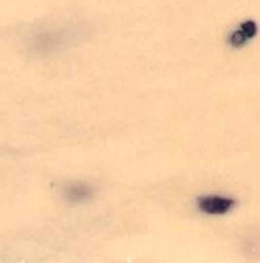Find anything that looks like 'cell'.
I'll return each instance as SVG.
<instances>
[{
  "label": "cell",
  "mask_w": 260,
  "mask_h": 263,
  "mask_svg": "<svg viewBox=\"0 0 260 263\" xmlns=\"http://www.w3.org/2000/svg\"><path fill=\"white\" fill-rule=\"evenodd\" d=\"M237 205V201L225 195H204L196 201V207L201 213L209 216H222L230 213Z\"/></svg>",
  "instance_id": "1"
},
{
  "label": "cell",
  "mask_w": 260,
  "mask_h": 263,
  "mask_svg": "<svg viewBox=\"0 0 260 263\" xmlns=\"http://www.w3.org/2000/svg\"><path fill=\"white\" fill-rule=\"evenodd\" d=\"M95 193H96V187L84 181H72L63 187V198L72 204L87 202L95 198Z\"/></svg>",
  "instance_id": "2"
},
{
  "label": "cell",
  "mask_w": 260,
  "mask_h": 263,
  "mask_svg": "<svg viewBox=\"0 0 260 263\" xmlns=\"http://www.w3.org/2000/svg\"><path fill=\"white\" fill-rule=\"evenodd\" d=\"M240 32L248 38V40H253V38L257 35V23L254 20H247V22H242L240 26H239Z\"/></svg>",
  "instance_id": "3"
},
{
  "label": "cell",
  "mask_w": 260,
  "mask_h": 263,
  "mask_svg": "<svg viewBox=\"0 0 260 263\" xmlns=\"http://www.w3.org/2000/svg\"><path fill=\"white\" fill-rule=\"evenodd\" d=\"M248 41H250V40L240 32L239 28L234 29V31L228 35V44H230L231 47H242V46H245Z\"/></svg>",
  "instance_id": "4"
}]
</instances>
